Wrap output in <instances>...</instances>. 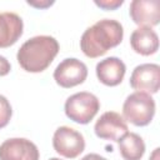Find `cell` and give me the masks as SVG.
Segmentation results:
<instances>
[{
  "label": "cell",
  "mask_w": 160,
  "mask_h": 160,
  "mask_svg": "<svg viewBox=\"0 0 160 160\" xmlns=\"http://www.w3.org/2000/svg\"><path fill=\"white\" fill-rule=\"evenodd\" d=\"M88 76L86 65L76 58L64 59L54 70V80L61 88L69 89L80 85Z\"/></svg>",
  "instance_id": "8992f818"
},
{
  "label": "cell",
  "mask_w": 160,
  "mask_h": 160,
  "mask_svg": "<svg viewBox=\"0 0 160 160\" xmlns=\"http://www.w3.org/2000/svg\"><path fill=\"white\" fill-rule=\"evenodd\" d=\"M129 14L131 20L139 26H155L160 21V1L132 0L130 2Z\"/></svg>",
  "instance_id": "30bf717a"
},
{
  "label": "cell",
  "mask_w": 160,
  "mask_h": 160,
  "mask_svg": "<svg viewBox=\"0 0 160 160\" xmlns=\"http://www.w3.org/2000/svg\"><path fill=\"white\" fill-rule=\"evenodd\" d=\"M12 115V108L9 102V100L4 96L0 95V129L5 128Z\"/></svg>",
  "instance_id": "9a60e30c"
},
{
  "label": "cell",
  "mask_w": 160,
  "mask_h": 160,
  "mask_svg": "<svg viewBox=\"0 0 160 160\" xmlns=\"http://www.w3.org/2000/svg\"><path fill=\"white\" fill-rule=\"evenodd\" d=\"M119 151L124 160H140L145 154V142L136 132H126L118 140Z\"/></svg>",
  "instance_id": "5bb4252c"
},
{
  "label": "cell",
  "mask_w": 160,
  "mask_h": 160,
  "mask_svg": "<svg viewBox=\"0 0 160 160\" xmlns=\"http://www.w3.org/2000/svg\"><path fill=\"white\" fill-rule=\"evenodd\" d=\"M100 109L99 99L88 91H80L70 95L64 105L66 116L78 124L90 122Z\"/></svg>",
  "instance_id": "277c9868"
},
{
  "label": "cell",
  "mask_w": 160,
  "mask_h": 160,
  "mask_svg": "<svg viewBox=\"0 0 160 160\" xmlns=\"http://www.w3.org/2000/svg\"><path fill=\"white\" fill-rule=\"evenodd\" d=\"M130 86L136 91L156 94L160 88V66L158 64H140L130 75Z\"/></svg>",
  "instance_id": "ba28073f"
},
{
  "label": "cell",
  "mask_w": 160,
  "mask_h": 160,
  "mask_svg": "<svg viewBox=\"0 0 160 160\" xmlns=\"http://www.w3.org/2000/svg\"><path fill=\"white\" fill-rule=\"evenodd\" d=\"M155 100L144 91H135L126 96L122 104V118L135 126H146L155 115Z\"/></svg>",
  "instance_id": "3957f363"
},
{
  "label": "cell",
  "mask_w": 160,
  "mask_h": 160,
  "mask_svg": "<svg viewBox=\"0 0 160 160\" xmlns=\"http://www.w3.org/2000/svg\"><path fill=\"white\" fill-rule=\"evenodd\" d=\"M49 160H61V159H59V158H50Z\"/></svg>",
  "instance_id": "44dd1931"
},
{
  "label": "cell",
  "mask_w": 160,
  "mask_h": 160,
  "mask_svg": "<svg viewBox=\"0 0 160 160\" xmlns=\"http://www.w3.org/2000/svg\"><path fill=\"white\" fill-rule=\"evenodd\" d=\"M29 5H31V6H35V8H40V9H45V8H49V6H51L52 4H54V1H49V0H46V1H30V0H28L26 1Z\"/></svg>",
  "instance_id": "ac0fdd59"
},
{
  "label": "cell",
  "mask_w": 160,
  "mask_h": 160,
  "mask_svg": "<svg viewBox=\"0 0 160 160\" xmlns=\"http://www.w3.org/2000/svg\"><path fill=\"white\" fill-rule=\"evenodd\" d=\"M95 71L101 84L106 86H116L122 81L126 72V66L121 59L109 56L96 64Z\"/></svg>",
  "instance_id": "8fae6325"
},
{
  "label": "cell",
  "mask_w": 160,
  "mask_h": 160,
  "mask_svg": "<svg viewBox=\"0 0 160 160\" xmlns=\"http://www.w3.org/2000/svg\"><path fill=\"white\" fill-rule=\"evenodd\" d=\"M22 19L15 12H0V48L14 45L22 35Z\"/></svg>",
  "instance_id": "7c38bea8"
},
{
  "label": "cell",
  "mask_w": 160,
  "mask_h": 160,
  "mask_svg": "<svg viewBox=\"0 0 160 160\" xmlns=\"http://www.w3.org/2000/svg\"><path fill=\"white\" fill-rule=\"evenodd\" d=\"M10 70H11V65H10L9 60L5 56L0 55V76L8 75L10 72Z\"/></svg>",
  "instance_id": "e0dca14e"
},
{
  "label": "cell",
  "mask_w": 160,
  "mask_h": 160,
  "mask_svg": "<svg viewBox=\"0 0 160 160\" xmlns=\"http://www.w3.org/2000/svg\"><path fill=\"white\" fill-rule=\"evenodd\" d=\"M124 38L122 25L114 19H102L88 28L80 38V49L88 58H99L118 46Z\"/></svg>",
  "instance_id": "6da1fadb"
},
{
  "label": "cell",
  "mask_w": 160,
  "mask_h": 160,
  "mask_svg": "<svg viewBox=\"0 0 160 160\" xmlns=\"http://www.w3.org/2000/svg\"><path fill=\"white\" fill-rule=\"evenodd\" d=\"M59 42L54 36L38 35L26 40L18 50L16 59L28 72L44 71L59 52Z\"/></svg>",
  "instance_id": "7a4b0ae2"
},
{
  "label": "cell",
  "mask_w": 160,
  "mask_h": 160,
  "mask_svg": "<svg viewBox=\"0 0 160 160\" xmlns=\"http://www.w3.org/2000/svg\"><path fill=\"white\" fill-rule=\"evenodd\" d=\"M80 160H108V159H105L104 156H101V155H99V154L90 152V154H88V155L82 156Z\"/></svg>",
  "instance_id": "d6986e66"
},
{
  "label": "cell",
  "mask_w": 160,
  "mask_h": 160,
  "mask_svg": "<svg viewBox=\"0 0 160 160\" xmlns=\"http://www.w3.org/2000/svg\"><path fill=\"white\" fill-rule=\"evenodd\" d=\"M130 45L136 54L149 56L159 49V36L151 28L139 26L130 35Z\"/></svg>",
  "instance_id": "4fadbf2b"
},
{
  "label": "cell",
  "mask_w": 160,
  "mask_h": 160,
  "mask_svg": "<svg viewBox=\"0 0 160 160\" xmlns=\"http://www.w3.org/2000/svg\"><path fill=\"white\" fill-rule=\"evenodd\" d=\"M52 146L59 155L66 159H75L84 151L85 139L78 130L69 126H60L54 132Z\"/></svg>",
  "instance_id": "5b68a950"
},
{
  "label": "cell",
  "mask_w": 160,
  "mask_h": 160,
  "mask_svg": "<svg viewBox=\"0 0 160 160\" xmlns=\"http://www.w3.org/2000/svg\"><path fill=\"white\" fill-rule=\"evenodd\" d=\"M95 135L104 140L118 141L129 131L128 124L122 115L116 111H106L100 115L94 125Z\"/></svg>",
  "instance_id": "52a82bcc"
},
{
  "label": "cell",
  "mask_w": 160,
  "mask_h": 160,
  "mask_svg": "<svg viewBox=\"0 0 160 160\" xmlns=\"http://www.w3.org/2000/svg\"><path fill=\"white\" fill-rule=\"evenodd\" d=\"M159 151H160V149L159 148H156L152 152H151V155H150V158H149V160H160V155H159Z\"/></svg>",
  "instance_id": "ffe728a7"
},
{
  "label": "cell",
  "mask_w": 160,
  "mask_h": 160,
  "mask_svg": "<svg viewBox=\"0 0 160 160\" xmlns=\"http://www.w3.org/2000/svg\"><path fill=\"white\" fill-rule=\"evenodd\" d=\"M38 146L25 138H11L0 145V160H39Z\"/></svg>",
  "instance_id": "9c48e42d"
},
{
  "label": "cell",
  "mask_w": 160,
  "mask_h": 160,
  "mask_svg": "<svg viewBox=\"0 0 160 160\" xmlns=\"http://www.w3.org/2000/svg\"><path fill=\"white\" fill-rule=\"evenodd\" d=\"M94 2L104 10H115L124 4V0H95Z\"/></svg>",
  "instance_id": "2e32d148"
}]
</instances>
